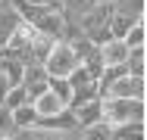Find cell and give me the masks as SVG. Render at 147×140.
Masks as SVG:
<instances>
[{
    "label": "cell",
    "mask_w": 147,
    "mask_h": 140,
    "mask_svg": "<svg viewBox=\"0 0 147 140\" xmlns=\"http://www.w3.org/2000/svg\"><path fill=\"white\" fill-rule=\"evenodd\" d=\"M103 112H100V121H107L110 128L125 125V121H144V100H131V97H103Z\"/></svg>",
    "instance_id": "1"
},
{
    "label": "cell",
    "mask_w": 147,
    "mask_h": 140,
    "mask_svg": "<svg viewBox=\"0 0 147 140\" xmlns=\"http://www.w3.org/2000/svg\"><path fill=\"white\" fill-rule=\"evenodd\" d=\"M78 65V53L72 50V44L69 41H63L59 37L57 44L50 47V53L44 59V69H47V75L50 78H69V72Z\"/></svg>",
    "instance_id": "2"
},
{
    "label": "cell",
    "mask_w": 147,
    "mask_h": 140,
    "mask_svg": "<svg viewBox=\"0 0 147 140\" xmlns=\"http://www.w3.org/2000/svg\"><path fill=\"white\" fill-rule=\"evenodd\" d=\"M103 97H131V100H144V97H147V81H144V78H138V75L122 72L116 81L107 87ZM103 97H100V100H103Z\"/></svg>",
    "instance_id": "3"
},
{
    "label": "cell",
    "mask_w": 147,
    "mask_h": 140,
    "mask_svg": "<svg viewBox=\"0 0 147 140\" xmlns=\"http://www.w3.org/2000/svg\"><path fill=\"white\" fill-rule=\"evenodd\" d=\"M47 81H50V75H47V69H44V62H25V69H22V87H25V93H28V103L38 97V93H44L47 90Z\"/></svg>",
    "instance_id": "4"
},
{
    "label": "cell",
    "mask_w": 147,
    "mask_h": 140,
    "mask_svg": "<svg viewBox=\"0 0 147 140\" xmlns=\"http://www.w3.org/2000/svg\"><path fill=\"white\" fill-rule=\"evenodd\" d=\"M69 112L75 115V125H78V128H88V125H94V121H100L103 103H100V97H97V100H88V103L69 106Z\"/></svg>",
    "instance_id": "5"
},
{
    "label": "cell",
    "mask_w": 147,
    "mask_h": 140,
    "mask_svg": "<svg viewBox=\"0 0 147 140\" xmlns=\"http://www.w3.org/2000/svg\"><path fill=\"white\" fill-rule=\"evenodd\" d=\"M97 50H100L103 65H122V62H125V56H128V44H125L122 37H110V41H107V44H100Z\"/></svg>",
    "instance_id": "6"
},
{
    "label": "cell",
    "mask_w": 147,
    "mask_h": 140,
    "mask_svg": "<svg viewBox=\"0 0 147 140\" xmlns=\"http://www.w3.org/2000/svg\"><path fill=\"white\" fill-rule=\"evenodd\" d=\"M31 106H34V112H38V118H47V115H57V112L66 109V103L59 100L50 87H47L44 93H38V97L31 100Z\"/></svg>",
    "instance_id": "7"
},
{
    "label": "cell",
    "mask_w": 147,
    "mask_h": 140,
    "mask_svg": "<svg viewBox=\"0 0 147 140\" xmlns=\"http://www.w3.org/2000/svg\"><path fill=\"white\" fill-rule=\"evenodd\" d=\"M22 19H19V13H16V6L6 0V3H0V47L6 44V37L13 34V28L19 25Z\"/></svg>",
    "instance_id": "8"
},
{
    "label": "cell",
    "mask_w": 147,
    "mask_h": 140,
    "mask_svg": "<svg viewBox=\"0 0 147 140\" xmlns=\"http://www.w3.org/2000/svg\"><path fill=\"white\" fill-rule=\"evenodd\" d=\"M122 65H125L128 75L144 78V72H147V50H144V44H141V47H128V56H125Z\"/></svg>",
    "instance_id": "9"
},
{
    "label": "cell",
    "mask_w": 147,
    "mask_h": 140,
    "mask_svg": "<svg viewBox=\"0 0 147 140\" xmlns=\"http://www.w3.org/2000/svg\"><path fill=\"white\" fill-rule=\"evenodd\" d=\"M110 140H147L144 121H125V125L110 128Z\"/></svg>",
    "instance_id": "10"
},
{
    "label": "cell",
    "mask_w": 147,
    "mask_h": 140,
    "mask_svg": "<svg viewBox=\"0 0 147 140\" xmlns=\"http://www.w3.org/2000/svg\"><path fill=\"white\" fill-rule=\"evenodd\" d=\"M110 3H113V13L131 19V22L144 19V0H110Z\"/></svg>",
    "instance_id": "11"
},
{
    "label": "cell",
    "mask_w": 147,
    "mask_h": 140,
    "mask_svg": "<svg viewBox=\"0 0 147 140\" xmlns=\"http://www.w3.org/2000/svg\"><path fill=\"white\" fill-rule=\"evenodd\" d=\"M9 112H13L16 131H19V128H34V125H38V112H34L31 103H22V106H16V109H9Z\"/></svg>",
    "instance_id": "12"
},
{
    "label": "cell",
    "mask_w": 147,
    "mask_h": 140,
    "mask_svg": "<svg viewBox=\"0 0 147 140\" xmlns=\"http://www.w3.org/2000/svg\"><path fill=\"white\" fill-rule=\"evenodd\" d=\"M31 140H82L78 128L72 131H47V128H31Z\"/></svg>",
    "instance_id": "13"
},
{
    "label": "cell",
    "mask_w": 147,
    "mask_h": 140,
    "mask_svg": "<svg viewBox=\"0 0 147 140\" xmlns=\"http://www.w3.org/2000/svg\"><path fill=\"white\" fill-rule=\"evenodd\" d=\"M128 47H141L147 41V25H144V19H138V22H131V28L125 31V37H122Z\"/></svg>",
    "instance_id": "14"
},
{
    "label": "cell",
    "mask_w": 147,
    "mask_h": 140,
    "mask_svg": "<svg viewBox=\"0 0 147 140\" xmlns=\"http://www.w3.org/2000/svg\"><path fill=\"white\" fill-rule=\"evenodd\" d=\"M82 140H110V125L107 121H94L88 128H78Z\"/></svg>",
    "instance_id": "15"
},
{
    "label": "cell",
    "mask_w": 147,
    "mask_h": 140,
    "mask_svg": "<svg viewBox=\"0 0 147 140\" xmlns=\"http://www.w3.org/2000/svg\"><path fill=\"white\" fill-rule=\"evenodd\" d=\"M22 103H28V93H25L22 84H13V87L6 90V97H3V106H6V109H16V106H22Z\"/></svg>",
    "instance_id": "16"
},
{
    "label": "cell",
    "mask_w": 147,
    "mask_h": 140,
    "mask_svg": "<svg viewBox=\"0 0 147 140\" xmlns=\"http://www.w3.org/2000/svg\"><path fill=\"white\" fill-rule=\"evenodd\" d=\"M47 87L57 93V97L66 103V106L72 103V84H69V78H50V81H47Z\"/></svg>",
    "instance_id": "17"
},
{
    "label": "cell",
    "mask_w": 147,
    "mask_h": 140,
    "mask_svg": "<svg viewBox=\"0 0 147 140\" xmlns=\"http://www.w3.org/2000/svg\"><path fill=\"white\" fill-rule=\"evenodd\" d=\"M13 131H16V125H13V112L0 103V134H3V137H9Z\"/></svg>",
    "instance_id": "18"
},
{
    "label": "cell",
    "mask_w": 147,
    "mask_h": 140,
    "mask_svg": "<svg viewBox=\"0 0 147 140\" xmlns=\"http://www.w3.org/2000/svg\"><path fill=\"white\" fill-rule=\"evenodd\" d=\"M9 87H13V84H9V78L0 72V103H3V97H6V90H9Z\"/></svg>",
    "instance_id": "19"
},
{
    "label": "cell",
    "mask_w": 147,
    "mask_h": 140,
    "mask_svg": "<svg viewBox=\"0 0 147 140\" xmlns=\"http://www.w3.org/2000/svg\"><path fill=\"white\" fill-rule=\"evenodd\" d=\"M25 3H34V6H59V0H25Z\"/></svg>",
    "instance_id": "20"
},
{
    "label": "cell",
    "mask_w": 147,
    "mask_h": 140,
    "mask_svg": "<svg viewBox=\"0 0 147 140\" xmlns=\"http://www.w3.org/2000/svg\"><path fill=\"white\" fill-rule=\"evenodd\" d=\"M0 140H9V137H0Z\"/></svg>",
    "instance_id": "21"
},
{
    "label": "cell",
    "mask_w": 147,
    "mask_h": 140,
    "mask_svg": "<svg viewBox=\"0 0 147 140\" xmlns=\"http://www.w3.org/2000/svg\"><path fill=\"white\" fill-rule=\"evenodd\" d=\"M0 3H6V0H0Z\"/></svg>",
    "instance_id": "22"
},
{
    "label": "cell",
    "mask_w": 147,
    "mask_h": 140,
    "mask_svg": "<svg viewBox=\"0 0 147 140\" xmlns=\"http://www.w3.org/2000/svg\"><path fill=\"white\" fill-rule=\"evenodd\" d=\"M0 137H3V134H0Z\"/></svg>",
    "instance_id": "23"
}]
</instances>
